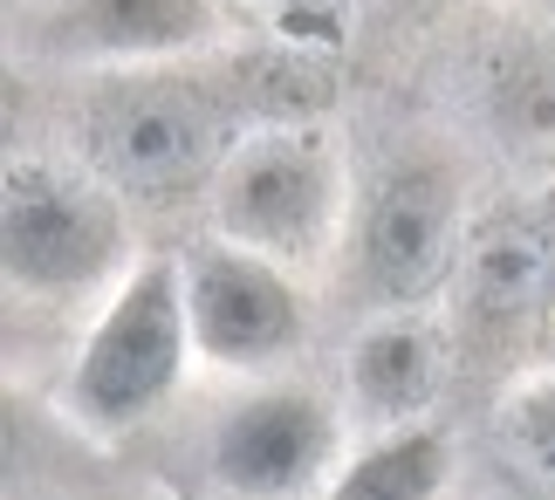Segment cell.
Returning a JSON list of instances; mask_svg holds the SVG:
<instances>
[{"label":"cell","mask_w":555,"mask_h":500,"mask_svg":"<svg viewBox=\"0 0 555 500\" xmlns=\"http://www.w3.org/2000/svg\"><path fill=\"white\" fill-rule=\"evenodd\" d=\"M247 130L227 62L103 69L76 97V165H90L124 200H199L220 185Z\"/></svg>","instance_id":"obj_1"},{"label":"cell","mask_w":555,"mask_h":500,"mask_svg":"<svg viewBox=\"0 0 555 500\" xmlns=\"http://www.w3.org/2000/svg\"><path fill=\"white\" fill-rule=\"evenodd\" d=\"M466 185L460 165L433 144H412L371 171L350 220V289L391 316H418L453 295L460 247H466Z\"/></svg>","instance_id":"obj_2"},{"label":"cell","mask_w":555,"mask_h":500,"mask_svg":"<svg viewBox=\"0 0 555 500\" xmlns=\"http://www.w3.org/2000/svg\"><path fill=\"white\" fill-rule=\"evenodd\" d=\"M212 233L274 268H315L344 241V151L323 124L247 130L227 158L220 185L206 192Z\"/></svg>","instance_id":"obj_3"},{"label":"cell","mask_w":555,"mask_h":500,"mask_svg":"<svg viewBox=\"0 0 555 500\" xmlns=\"http://www.w3.org/2000/svg\"><path fill=\"white\" fill-rule=\"evenodd\" d=\"M192 357V322H185V274L179 254H152L124 268L111 309L82 336L69 363V411L90 432H131L179 390Z\"/></svg>","instance_id":"obj_4"},{"label":"cell","mask_w":555,"mask_h":500,"mask_svg":"<svg viewBox=\"0 0 555 500\" xmlns=\"http://www.w3.org/2000/svg\"><path fill=\"white\" fill-rule=\"evenodd\" d=\"M131 254L124 192L69 158H8L0 179V260L28 295H82Z\"/></svg>","instance_id":"obj_5"},{"label":"cell","mask_w":555,"mask_h":500,"mask_svg":"<svg viewBox=\"0 0 555 500\" xmlns=\"http://www.w3.org/2000/svg\"><path fill=\"white\" fill-rule=\"evenodd\" d=\"M179 274H185L192 357L220 363V371H268V363H288L302 350L309 309L288 268L206 233L179 254Z\"/></svg>","instance_id":"obj_6"},{"label":"cell","mask_w":555,"mask_h":500,"mask_svg":"<svg viewBox=\"0 0 555 500\" xmlns=\"http://www.w3.org/2000/svg\"><path fill=\"white\" fill-rule=\"evenodd\" d=\"M555 309V233L535 200L474 213L453 274V330L480 350H528Z\"/></svg>","instance_id":"obj_7"},{"label":"cell","mask_w":555,"mask_h":500,"mask_svg":"<svg viewBox=\"0 0 555 500\" xmlns=\"http://www.w3.org/2000/svg\"><path fill=\"white\" fill-rule=\"evenodd\" d=\"M227 35V0H41L21 49L62 69H158L206 55Z\"/></svg>","instance_id":"obj_8"},{"label":"cell","mask_w":555,"mask_h":500,"mask_svg":"<svg viewBox=\"0 0 555 500\" xmlns=\"http://www.w3.org/2000/svg\"><path fill=\"white\" fill-rule=\"evenodd\" d=\"M206 460L233 500H295L336 460V411L302 384H268L220 411Z\"/></svg>","instance_id":"obj_9"},{"label":"cell","mask_w":555,"mask_h":500,"mask_svg":"<svg viewBox=\"0 0 555 500\" xmlns=\"http://www.w3.org/2000/svg\"><path fill=\"white\" fill-rule=\"evenodd\" d=\"M446 371H453V343L433 316H384L350 343L344 384H350V405L377 432H404V425H425V411L439 405Z\"/></svg>","instance_id":"obj_10"},{"label":"cell","mask_w":555,"mask_h":500,"mask_svg":"<svg viewBox=\"0 0 555 500\" xmlns=\"http://www.w3.org/2000/svg\"><path fill=\"white\" fill-rule=\"evenodd\" d=\"M474 111L507 151H555V35L535 21L494 28L466 62Z\"/></svg>","instance_id":"obj_11"},{"label":"cell","mask_w":555,"mask_h":500,"mask_svg":"<svg viewBox=\"0 0 555 500\" xmlns=\"http://www.w3.org/2000/svg\"><path fill=\"white\" fill-rule=\"evenodd\" d=\"M446 473H453V439L439 425H404L357 452L323 500H439Z\"/></svg>","instance_id":"obj_12"},{"label":"cell","mask_w":555,"mask_h":500,"mask_svg":"<svg viewBox=\"0 0 555 500\" xmlns=\"http://www.w3.org/2000/svg\"><path fill=\"white\" fill-rule=\"evenodd\" d=\"M494 439L521 473L555 487V371L507 390V405L494 411Z\"/></svg>","instance_id":"obj_13"},{"label":"cell","mask_w":555,"mask_h":500,"mask_svg":"<svg viewBox=\"0 0 555 500\" xmlns=\"http://www.w3.org/2000/svg\"><path fill=\"white\" fill-rule=\"evenodd\" d=\"M268 14H274V41L330 55L336 41H344V28H350L357 0H268Z\"/></svg>","instance_id":"obj_14"},{"label":"cell","mask_w":555,"mask_h":500,"mask_svg":"<svg viewBox=\"0 0 555 500\" xmlns=\"http://www.w3.org/2000/svg\"><path fill=\"white\" fill-rule=\"evenodd\" d=\"M528 357H535L542 371H555V309L542 316V330H535V343H528Z\"/></svg>","instance_id":"obj_15"},{"label":"cell","mask_w":555,"mask_h":500,"mask_svg":"<svg viewBox=\"0 0 555 500\" xmlns=\"http://www.w3.org/2000/svg\"><path fill=\"white\" fill-rule=\"evenodd\" d=\"M535 206H542V220H548V233H555V171H548V185L535 192Z\"/></svg>","instance_id":"obj_16"},{"label":"cell","mask_w":555,"mask_h":500,"mask_svg":"<svg viewBox=\"0 0 555 500\" xmlns=\"http://www.w3.org/2000/svg\"><path fill=\"white\" fill-rule=\"evenodd\" d=\"M377 8H418V0H377Z\"/></svg>","instance_id":"obj_17"}]
</instances>
